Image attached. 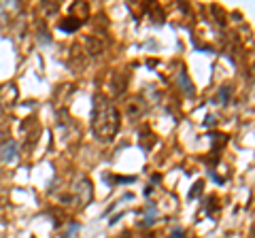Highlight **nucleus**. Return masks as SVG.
<instances>
[{
  "mask_svg": "<svg viewBox=\"0 0 255 238\" xmlns=\"http://www.w3.org/2000/svg\"><path fill=\"white\" fill-rule=\"evenodd\" d=\"M92 130L96 134V138L107 142L113 140V136L119 130V113L113 105L109 102H98L94 109V121H92Z\"/></svg>",
  "mask_w": 255,
  "mask_h": 238,
  "instance_id": "obj_1",
  "label": "nucleus"
},
{
  "mask_svg": "<svg viewBox=\"0 0 255 238\" xmlns=\"http://www.w3.org/2000/svg\"><path fill=\"white\" fill-rule=\"evenodd\" d=\"M17 87H15L13 83H4L2 87H0V102H2L4 107H13L15 100H17Z\"/></svg>",
  "mask_w": 255,
  "mask_h": 238,
  "instance_id": "obj_2",
  "label": "nucleus"
},
{
  "mask_svg": "<svg viewBox=\"0 0 255 238\" xmlns=\"http://www.w3.org/2000/svg\"><path fill=\"white\" fill-rule=\"evenodd\" d=\"M2 162L4 164H15L17 162V142L15 140H9L2 147Z\"/></svg>",
  "mask_w": 255,
  "mask_h": 238,
  "instance_id": "obj_3",
  "label": "nucleus"
},
{
  "mask_svg": "<svg viewBox=\"0 0 255 238\" xmlns=\"http://www.w3.org/2000/svg\"><path fill=\"white\" fill-rule=\"evenodd\" d=\"M79 194H81V202L83 204H87L92 200V187H90V183H87L85 179H81V189H79Z\"/></svg>",
  "mask_w": 255,
  "mask_h": 238,
  "instance_id": "obj_4",
  "label": "nucleus"
},
{
  "mask_svg": "<svg viewBox=\"0 0 255 238\" xmlns=\"http://www.w3.org/2000/svg\"><path fill=\"white\" fill-rule=\"evenodd\" d=\"M179 81H181V85H183V92H185V94H194V87H191V81L187 79L185 70H181V73H179Z\"/></svg>",
  "mask_w": 255,
  "mask_h": 238,
  "instance_id": "obj_5",
  "label": "nucleus"
},
{
  "mask_svg": "<svg viewBox=\"0 0 255 238\" xmlns=\"http://www.w3.org/2000/svg\"><path fill=\"white\" fill-rule=\"evenodd\" d=\"M70 19H73V17H70ZM79 26H81V21H77V19H73V21H62L60 23V28L66 30V32H70V30H77Z\"/></svg>",
  "mask_w": 255,
  "mask_h": 238,
  "instance_id": "obj_6",
  "label": "nucleus"
},
{
  "mask_svg": "<svg viewBox=\"0 0 255 238\" xmlns=\"http://www.w3.org/2000/svg\"><path fill=\"white\" fill-rule=\"evenodd\" d=\"M155 206L153 204H149L147 206V217H145V226H151V224H153V217H155Z\"/></svg>",
  "mask_w": 255,
  "mask_h": 238,
  "instance_id": "obj_7",
  "label": "nucleus"
},
{
  "mask_svg": "<svg viewBox=\"0 0 255 238\" xmlns=\"http://www.w3.org/2000/svg\"><path fill=\"white\" fill-rule=\"evenodd\" d=\"M219 98H221V102L226 105L228 102V87H221V92H219Z\"/></svg>",
  "mask_w": 255,
  "mask_h": 238,
  "instance_id": "obj_8",
  "label": "nucleus"
},
{
  "mask_svg": "<svg viewBox=\"0 0 255 238\" xmlns=\"http://www.w3.org/2000/svg\"><path fill=\"white\" fill-rule=\"evenodd\" d=\"M200 189H202V183H198V185L194 187V192L189 194V198H194V196H200Z\"/></svg>",
  "mask_w": 255,
  "mask_h": 238,
  "instance_id": "obj_9",
  "label": "nucleus"
},
{
  "mask_svg": "<svg viewBox=\"0 0 255 238\" xmlns=\"http://www.w3.org/2000/svg\"><path fill=\"white\" fill-rule=\"evenodd\" d=\"M181 236H183V232H174L172 234V238H181Z\"/></svg>",
  "mask_w": 255,
  "mask_h": 238,
  "instance_id": "obj_10",
  "label": "nucleus"
}]
</instances>
